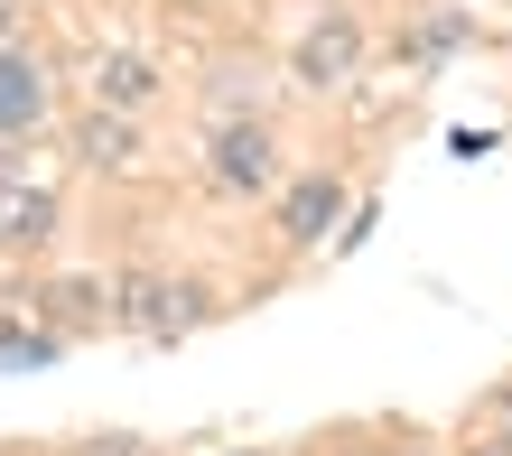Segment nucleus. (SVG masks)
<instances>
[{"mask_svg":"<svg viewBox=\"0 0 512 456\" xmlns=\"http://www.w3.org/2000/svg\"><path fill=\"white\" fill-rule=\"evenodd\" d=\"M28 308H38V317H47V336L66 345V336H103V326H112V289L94 280V270H75V280H47Z\"/></svg>","mask_w":512,"mask_h":456,"instance_id":"7","label":"nucleus"},{"mask_svg":"<svg viewBox=\"0 0 512 456\" xmlns=\"http://www.w3.org/2000/svg\"><path fill=\"white\" fill-rule=\"evenodd\" d=\"M75 159L94 168V177H140V159H149V149H140V121L131 112H84L75 121Z\"/></svg>","mask_w":512,"mask_h":456,"instance_id":"9","label":"nucleus"},{"mask_svg":"<svg viewBox=\"0 0 512 456\" xmlns=\"http://www.w3.org/2000/svg\"><path fill=\"white\" fill-rule=\"evenodd\" d=\"M75 456H168V447L140 429H94V438H75Z\"/></svg>","mask_w":512,"mask_h":456,"instance_id":"12","label":"nucleus"},{"mask_svg":"<svg viewBox=\"0 0 512 456\" xmlns=\"http://www.w3.org/2000/svg\"><path fill=\"white\" fill-rule=\"evenodd\" d=\"M308 456H364V447H308Z\"/></svg>","mask_w":512,"mask_h":456,"instance_id":"13","label":"nucleus"},{"mask_svg":"<svg viewBox=\"0 0 512 456\" xmlns=\"http://www.w3.org/2000/svg\"><path fill=\"white\" fill-rule=\"evenodd\" d=\"M47 112H56V75H47V56L38 47H0V140H38L47 131Z\"/></svg>","mask_w":512,"mask_h":456,"instance_id":"4","label":"nucleus"},{"mask_svg":"<svg viewBox=\"0 0 512 456\" xmlns=\"http://www.w3.org/2000/svg\"><path fill=\"white\" fill-rule=\"evenodd\" d=\"M84 84H94V112H149L168 94V66L159 56H140V47H94V66H84Z\"/></svg>","mask_w":512,"mask_h":456,"instance_id":"5","label":"nucleus"},{"mask_svg":"<svg viewBox=\"0 0 512 456\" xmlns=\"http://www.w3.org/2000/svg\"><path fill=\"white\" fill-rule=\"evenodd\" d=\"M205 187L233 196V205H252V196L280 187V140H270L261 112H224L215 131H205Z\"/></svg>","mask_w":512,"mask_h":456,"instance_id":"2","label":"nucleus"},{"mask_svg":"<svg viewBox=\"0 0 512 456\" xmlns=\"http://www.w3.org/2000/svg\"><path fill=\"white\" fill-rule=\"evenodd\" d=\"M466 38H475V19H466V10H429V19L401 38V56H410V66H438V56H457Z\"/></svg>","mask_w":512,"mask_h":456,"instance_id":"10","label":"nucleus"},{"mask_svg":"<svg viewBox=\"0 0 512 456\" xmlns=\"http://www.w3.org/2000/svg\"><path fill=\"white\" fill-rule=\"evenodd\" d=\"M336 215H345V177H336V168L289 177V196H280V242H289V252H317V242L336 233Z\"/></svg>","mask_w":512,"mask_h":456,"instance_id":"6","label":"nucleus"},{"mask_svg":"<svg viewBox=\"0 0 512 456\" xmlns=\"http://www.w3.org/2000/svg\"><path fill=\"white\" fill-rule=\"evenodd\" d=\"M354 66H364V19H354V10H317V28L289 47V75L308 84V94L354 84Z\"/></svg>","mask_w":512,"mask_h":456,"instance_id":"3","label":"nucleus"},{"mask_svg":"<svg viewBox=\"0 0 512 456\" xmlns=\"http://www.w3.org/2000/svg\"><path fill=\"white\" fill-rule=\"evenodd\" d=\"M103 289H112V326H131L149 345H177V336H196V326L215 317V289L187 280V270H122V280H103Z\"/></svg>","mask_w":512,"mask_h":456,"instance_id":"1","label":"nucleus"},{"mask_svg":"<svg viewBox=\"0 0 512 456\" xmlns=\"http://www.w3.org/2000/svg\"><path fill=\"white\" fill-rule=\"evenodd\" d=\"M66 345L47 336V326H0V363H10V373H38V363H56Z\"/></svg>","mask_w":512,"mask_h":456,"instance_id":"11","label":"nucleus"},{"mask_svg":"<svg viewBox=\"0 0 512 456\" xmlns=\"http://www.w3.org/2000/svg\"><path fill=\"white\" fill-rule=\"evenodd\" d=\"M56 224H66V196H56L47 177H28V187L0 196V252H47Z\"/></svg>","mask_w":512,"mask_h":456,"instance_id":"8","label":"nucleus"}]
</instances>
